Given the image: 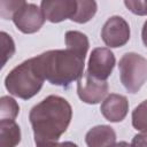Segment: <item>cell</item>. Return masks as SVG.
Instances as JSON below:
<instances>
[{
	"mask_svg": "<svg viewBox=\"0 0 147 147\" xmlns=\"http://www.w3.org/2000/svg\"><path fill=\"white\" fill-rule=\"evenodd\" d=\"M87 147H113L116 144V133L109 125H96L85 136Z\"/></svg>",
	"mask_w": 147,
	"mask_h": 147,
	"instance_id": "11",
	"label": "cell"
},
{
	"mask_svg": "<svg viewBox=\"0 0 147 147\" xmlns=\"http://www.w3.org/2000/svg\"><path fill=\"white\" fill-rule=\"evenodd\" d=\"M132 125L140 132H147V100L139 103L132 111Z\"/></svg>",
	"mask_w": 147,
	"mask_h": 147,
	"instance_id": "16",
	"label": "cell"
},
{
	"mask_svg": "<svg viewBox=\"0 0 147 147\" xmlns=\"http://www.w3.org/2000/svg\"><path fill=\"white\" fill-rule=\"evenodd\" d=\"M25 3V1H0V16L3 20H13L15 13Z\"/></svg>",
	"mask_w": 147,
	"mask_h": 147,
	"instance_id": "17",
	"label": "cell"
},
{
	"mask_svg": "<svg viewBox=\"0 0 147 147\" xmlns=\"http://www.w3.org/2000/svg\"><path fill=\"white\" fill-rule=\"evenodd\" d=\"M40 8L47 21L60 23L67 18H72L77 9V0H44Z\"/></svg>",
	"mask_w": 147,
	"mask_h": 147,
	"instance_id": "9",
	"label": "cell"
},
{
	"mask_svg": "<svg viewBox=\"0 0 147 147\" xmlns=\"http://www.w3.org/2000/svg\"><path fill=\"white\" fill-rule=\"evenodd\" d=\"M1 36V44H2V55H3V60H2V67L6 64L7 60L10 59L14 53H15V44L14 40L11 39V37L9 34H7L5 31H2L0 33Z\"/></svg>",
	"mask_w": 147,
	"mask_h": 147,
	"instance_id": "18",
	"label": "cell"
},
{
	"mask_svg": "<svg viewBox=\"0 0 147 147\" xmlns=\"http://www.w3.org/2000/svg\"><path fill=\"white\" fill-rule=\"evenodd\" d=\"M101 38L103 42L110 48H117L124 46L130 39L129 23L121 16L109 17L101 30Z\"/></svg>",
	"mask_w": 147,
	"mask_h": 147,
	"instance_id": "6",
	"label": "cell"
},
{
	"mask_svg": "<svg viewBox=\"0 0 147 147\" xmlns=\"http://www.w3.org/2000/svg\"><path fill=\"white\" fill-rule=\"evenodd\" d=\"M45 82L34 57L25 60L15 67L5 78V86L9 94L22 100L33 98L42 87Z\"/></svg>",
	"mask_w": 147,
	"mask_h": 147,
	"instance_id": "3",
	"label": "cell"
},
{
	"mask_svg": "<svg viewBox=\"0 0 147 147\" xmlns=\"http://www.w3.org/2000/svg\"><path fill=\"white\" fill-rule=\"evenodd\" d=\"M100 110L107 121L113 122V123L122 122L127 115L129 101L126 96L122 94L110 93L102 101Z\"/></svg>",
	"mask_w": 147,
	"mask_h": 147,
	"instance_id": "10",
	"label": "cell"
},
{
	"mask_svg": "<svg viewBox=\"0 0 147 147\" xmlns=\"http://www.w3.org/2000/svg\"><path fill=\"white\" fill-rule=\"evenodd\" d=\"M72 117L70 103L62 96L48 95L29 114L36 146L57 142L67 131Z\"/></svg>",
	"mask_w": 147,
	"mask_h": 147,
	"instance_id": "1",
	"label": "cell"
},
{
	"mask_svg": "<svg viewBox=\"0 0 147 147\" xmlns=\"http://www.w3.org/2000/svg\"><path fill=\"white\" fill-rule=\"evenodd\" d=\"M132 147H147V132L136 134L131 142Z\"/></svg>",
	"mask_w": 147,
	"mask_h": 147,
	"instance_id": "20",
	"label": "cell"
},
{
	"mask_svg": "<svg viewBox=\"0 0 147 147\" xmlns=\"http://www.w3.org/2000/svg\"><path fill=\"white\" fill-rule=\"evenodd\" d=\"M44 78L52 85L68 87L84 74L85 57L65 48L47 51L34 56Z\"/></svg>",
	"mask_w": 147,
	"mask_h": 147,
	"instance_id": "2",
	"label": "cell"
},
{
	"mask_svg": "<svg viewBox=\"0 0 147 147\" xmlns=\"http://www.w3.org/2000/svg\"><path fill=\"white\" fill-rule=\"evenodd\" d=\"M113 147H132L130 144H127L126 141H119V142H116Z\"/></svg>",
	"mask_w": 147,
	"mask_h": 147,
	"instance_id": "23",
	"label": "cell"
},
{
	"mask_svg": "<svg viewBox=\"0 0 147 147\" xmlns=\"http://www.w3.org/2000/svg\"><path fill=\"white\" fill-rule=\"evenodd\" d=\"M124 5L126 8L136 15H147V0H125Z\"/></svg>",
	"mask_w": 147,
	"mask_h": 147,
	"instance_id": "19",
	"label": "cell"
},
{
	"mask_svg": "<svg viewBox=\"0 0 147 147\" xmlns=\"http://www.w3.org/2000/svg\"><path fill=\"white\" fill-rule=\"evenodd\" d=\"M46 18L45 15L37 5L25 2L13 16L15 26L25 34L36 33L41 29Z\"/></svg>",
	"mask_w": 147,
	"mask_h": 147,
	"instance_id": "5",
	"label": "cell"
},
{
	"mask_svg": "<svg viewBox=\"0 0 147 147\" xmlns=\"http://www.w3.org/2000/svg\"><path fill=\"white\" fill-rule=\"evenodd\" d=\"M116 59L114 53L108 47H96L92 51L88 60L87 72L100 80H107L111 75Z\"/></svg>",
	"mask_w": 147,
	"mask_h": 147,
	"instance_id": "8",
	"label": "cell"
},
{
	"mask_svg": "<svg viewBox=\"0 0 147 147\" xmlns=\"http://www.w3.org/2000/svg\"><path fill=\"white\" fill-rule=\"evenodd\" d=\"M108 93L107 80H100L92 77L87 71L77 80V94L79 99L88 105L101 102Z\"/></svg>",
	"mask_w": 147,
	"mask_h": 147,
	"instance_id": "7",
	"label": "cell"
},
{
	"mask_svg": "<svg viewBox=\"0 0 147 147\" xmlns=\"http://www.w3.org/2000/svg\"><path fill=\"white\" fill-rule=\"evenodd\" d=\"M21 141V129L15 121H0V147H16Z\"/></svg>",
	"mask_w": 147,
	"mask_h": 147,
	"instance_id": "12",
	"label": "cell"
},
{
	"mask_svg": "<svg viewBox=\"0 0 147 147\" xmlns=\"http://www.w3.org/2000/svg\"><path fill=\"white\" fill-rule=\"evenodd\" d=\"M98 10V5L93 0H79L77 1V9L71 21L84 24L91 21Z\"/></svg>",
	"mask_w": 147,
	"mask_h": 147,
	"instance_id": "14",
	"label": "cell"
},
{
	"mask_svg": "<svg viewBox=\"0 0 147 147\" xmlns=\"http://www.w3.org/2000/svg\"><path fill=\"white\" fill-rule=\"evenodd\" d=\"M36 147H78V146L71 141H64V142H54V144L40 145V146H36Z\"/></svg>",
	"mask_w": 147,
	"mask_h": 147,
	"instance_id": "21",
	"label": "cell"
},
{
	"mask_svg": "<svg viewBox=\"0 0 147 147\" xmlns=\"http://www.w3.org/2000/svg\"><path fill=\"white\" fill-rule=\"evenodd\" d=\"M119 78L129 93H137L147 80V59L140 54L125 53L118 63Z\"/></svg>",
	"mask_w": 147,
	"mask_h": 147,
	"instance_id": "4",
	"label": "cell"
},
{
	"mask_svg": "<svg viewBox=\"0 0 147 147\" xmlns=\"http://www.w3.org/2000/svg\"><path fill=\"white\" fill-rule=\"evenodd\" d=\"M18 113H20V106L14 98L8 96V95L1 96V99H0V121H2V119L15 121Z\"/></svg>",
	"mask_w": 147,
	"mask_h": 147,
	"instance_id": "15",
	"label": "cell"
},
{
	"mask_svg": "<svg viewBox=\"0 0 147 147\" xmlns=\"http://www.w3.org/2000/svg\"><path fill=\"white\" fill-rule=\"evenodd\" d=\"M141 39H142L144 45L147 47V21L144 23V26L141 30Z\"/></svg>",
	"mask_w": 147,
	"mask_h": 147,
	"instance_id": "22",
	"label": "cell"
},
{
	"mask_svg": "<svg viewBox=\"0 0 147 147\" xmlns=\"http://www.w3.org/2000/svg\"><path fill=\"white\" fill-rule=\"evenodd\" d=\"M64 40L68 49L79 54L83 57H86V54L90 47V41L85 33L79 31H74V30L67 31L64 36Z\"/></svg>",
	"mask_w": 147,
	"mask_h": 147,
	"instance_id": "13",
	"label": "cell"
}]
</instances>
